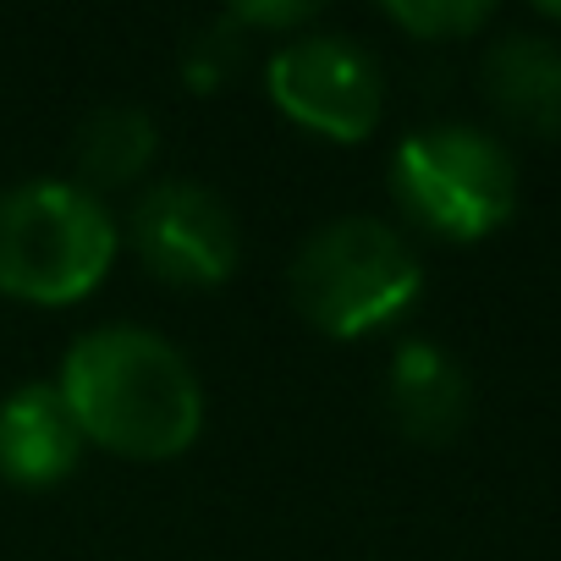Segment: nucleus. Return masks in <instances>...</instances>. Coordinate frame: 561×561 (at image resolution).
Here are the masks:
<instances>
[{
    "instance_id": "obj_1",
    "label": "nucleus",
    "mask_w": 561,
    "mask_h": 561,
    "mask_svg": "<svg viewBox=\"0 0 561 561\" xmlns=\"http://www.w3.org/2000/svg\"><path fill=\"white\" fill-rule=\"evenodd\" d=\"M83 440L133 462L182 457L204 430V391L193 364L144 325L83 331L56 380Z\"/></svg>"
},
{
    "instance_id": "obj_2",
    "label": "nucleus",
    "mask_w": 561,
    "mask_h": 561,
    "mask_svg": "<svg viewBox=\"0 0 561 561\" xmlns=\"http://www.w3.org/2000/svg\"><path fill=\"white\" fill-rule=\"evenodd\" d=\"M287 287L314 331L353 342L413 309L424 293V264L391 220L342 215L304 237Z\"/></svg>"
},
{
    "instance_id": "obj_3",
    "label": "nucleus",
    "mask_w": 561,
    "mask_h": 561,
    "mask_svg": "<svg viewBox=\"0 0 561 561\" xmlns=\"http://www.w3.org/2000/svg\"><path fill=\"white\" fill-rule=\"evenodd\" d=\"M122 248L105 198L78 182H18L0 193V293L61 309L89 298Z\"/></svg>"
},
{
    "instance_id": "obj_4",
    "label": "nucleus",
    "mask_w": 561,
    "mask_h": 561,
    "mask_svg": "<svg viewBox=\"0 0 561 561\" xmlns=\"http://www.w3.org/2000/svg\"><path fill=\"white\" fill-rule=\"evenodd\" d=\"M391 193L408 220L446 242H479L517 209L512 154L479 127H424L391 154Z\"/></svg>"
},
{
    "instance_id": "obj_5",
    "label": "nucleus",
    "mask_w": 561,
    "mask_h": 561,
    "mask_svg": "<svg viewBox=\"0 0 561 561\" xmlns=\"http://www.w3.org/2000/svg\"><path fill=\"white\" fill-rule=\"evenodd\" d=\"M264 89L287 122L331 144H364L386 111L380 61L358 39H342V34L287 39L264 67Z\"/></svg>"
},
{
    "instance_id": "obj_6",
    "label": "nucleus",
    "mask_w": 561,
    "mask_h": 561,
    "mask_svg": "<svg viewBox=\"0 0 561 561\" xmlns=\"http://www.w3.org/2000/svg\"><path fill=\"white\" fill-rule=\"evenodd\" d=\"M127 242L149 264V275L171 280V287H193V293L231 280L237 253H242L231 204L215 187L187 182V176H165L138 193L127 215Z\"/></svg>"
},
{
    "instance_id": "obj_7",
    "label": "nucleus",
    "mask_w": 561,
    "mask_h": 561,
    "mask_svg": "<svg viewBox=\"0 0 561 561\" xmlns=\"http://www.w3.org/2000/svg\"><path fill=\"white\" fill-rule=\"evenodd\" d=\"M83 457V430L67 413L56 380H28L0 402V479L18 490L61 484Z\"/></svg>"
},
{
    "instance_id": "obj_8",
    "label": "nucleus",
    "mask_w": 561,
    "mask_h": 561,
    "mask_svg": "<svg viewBox=\"0 0 561 561\" xmlns=\"http://www.w3.org/2000/svg\"><path fill=\"white\" fill-rule=\"evenodd\" d=\"M386 408H391V424L419 440V446H446L462 435L468 424V375L462 364L435 347V342H402L397 358H391V375H386Z\"/></svg>"
},
{
    "instance_id": "obj_9",
    "label": "nucleus",
    "mask_w": 561,
    "mask_h": 561,
    "mask_svg": "<svg viewBox=\"0 0 561 561\" xmlns=\"http://www.w3.org/2000/svg\"><path fill=\"white\" fill-rule=\"evenodd\" d=\"M484 100L501 122L534 138H561V45L545 34H506L479 61Z\"/></svg>"
},
{
    "instance_id": "obj_10",
    "label": "nucleus",
    "mask_w": 561,
    "mask_h": 561,
    "mask_svg": "<svg viewBox=\"0 0 561 561\" xmlns=\"http://www.w3.org/2000/svg\"><path fill=\"white\" fill-rule=\"evenodd\" d=\"M160 133L154 116L138 105H105L94 111L78 138H72V165H78V187L83 193H111V187H133L149 165H154Z\"/></svg>"
},
{
    "instance_id": "obj_11",
    "label": "nucleus",
    "mask_w": 561,
    "mask_h": 561,
    "mask_svg": "<svg viewBox=\"0 0 561 561\" xmlns=\"http://www.w3.org/2000/svg\"><path fill=\"white\" fill-rule=\"evenodd\" d=\"M386 18L419 39H462L490 23V7L484 0H391Z\"/></svg>"
},
{
    "instance_id": "obj_12",
    "label": "nucleus",
    "mask_w": 561,
    "mask_h": 561,
    "mask_svg": "<svg viewBox=\"0 0 561 561\" xmlns=\"http://www.w3.org/2000/svg\"><path fill=\"white\" fill-rule=\"evenodd\" d=\"M242 28L231 23V18H215L204 34H193L187 39V50H182V72H187V83L198 89V94H215L237 67H242Z\"/></svg>"
},
{
    "instance_id": "obj_13",
    "label": "nucleus",
    "mask_w": 561,
    "mask_h": 561,
    "mask_svg": "<svg viewBox=\"0 0 561 561\" xmlns=\"http://www.w3.org/2000/svg\"><path fill=\"white\" fill-rule=\"evenodd\" d=\"M237 28H309L314 23V7H237V12H226Z\"/></svg>"
},
{
    "instance_id": "obj_14",
    "label": "nucleus",
    "mask_w": 561,
    "mask_h": 561,
    "mask_svg": "<svg viewBox=\"0 0 561 561\" xmlns=\"http://www.w3.org/2000/svg\"><path fill=\"white\" fill-rule=\"evenodd\" d=\"M545 18H561V7H545Z\"/></svg>"
}]
</instances>
